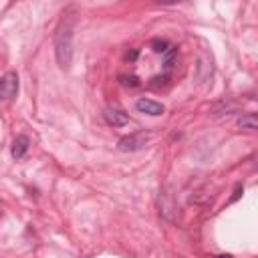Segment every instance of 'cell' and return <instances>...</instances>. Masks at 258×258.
Masks as SVG:
<instances>
[{"mask_svg":"<svg viewBox=\"0 0 258 258\" xmlns=\"http://www.w3.org/2000/svg\"><path fill=\"white\" fill-rule=\"evenodd\" d=\"M73 26L75 20L71 16L62 18L56 34H54V56L60 69H69L73 62V52H75V44H73Z\"/></svg>","mask_w":258,"mask_h":258,"instance_id":"cell-1","label":"cell"},{"mask_svg":"<svg viewBox=\"0 0 258 258\" xmlns=\"http://www.w3.org/2000/svg\"><path fill=\"white\" fill-rule=\"evenodd\" d=\"M175 212H177V204H175V196H173V189L171 185L163 187L159 191V214L163 220L171 222L175 218Z\"/></svg>","mask_w":258,"mask_h":258,"instance_id":"cell-2","label":"cell"},{"mask_svg":"<svg viewBox=\"0 0 258 258\" xmlns=\"http://www.w3.org/2000/svg\"><path fill=\"white\" fill-rule=\"evenodd\" d=\"M18 93V75L14 71L0 77V101H10Z\"/></svg>","mask_w":258,"mask_h":258,"instance_id":"cell-3","label":"cell"},{"mask_svg":"<svg viewBox=\"0 0 258 258\" xmlns=\"http://www.w3.org/2000/svg\"><path fill=\"white\" fill-rule=\"evenodd\" d=\"M145 143H147V135H145L143 131H137V133H131V135L121 137L119 143H117V147H119V151L129 153V151H139V149H143Z\"/></svg>","mask_w":258,"mask_h":258,"instance_id":"cell-4","label":"cell"},{"mask_svg":"<svg viewBox=\"0 0 258 258\" xmlns=\"http://www.w3.org/2000/svg\"><path fill=\"white\" fill-rule=\"evenodd\" d=\"M135 111H137V113H143V115H149V117H159V115H163L165 107H163L159 101L141 97V99L135 101Z\"/></svg>","mask_w":258,"mask_h":258,"instance_id":"cell-5","label":"cell"},{"mask_svg":"<svg viewBox=\"0 0 258 258\" xmlns=\"http://www.w3.org/2000/svg\"><path fill=\"white\" fill-rule=\"evenodd\" d=\"M103 119L111 127H123V125L129 123V115L123 109H119V107H107L103 111Z\"/></svg>","mask_w":258,"mask_h":258,"instance_id":"cell-6","label":"cell"},{"mask_svg":"<svg viewBox=\"0 0 258 258\" xmlns=\"http://www.w3.org/2000/svg\"><path fill=\"white\" fill-rule=\"evenodd\" d=\"M28 147H30V139H28V135L20 133V135H16V137H14V141H12L10 155H12L14 159H22V157L26 155Z\"/></svg>","mask_w":258,"mask_h":258,"instance_id":"cell-7","label":"cell"},{"mask_svg":"<svg viewBox=\"0 0 258 258\" xmlns=\"http://www.w3.org/2000/svg\"><path fill=\"white\" fill-rule=\"evenodd\" d=\"M238 129H246V131H256V117L254 113H248V115H242L238 121H236Z\"/></svg>","mask_w":258,"mask_h":258,"instance_id":"cell-8","label":"cell"},{"mask_svg":"<svg viewBox=\"0 0 258 258\" xmlns=\"http://www.w3.org/2000/svg\"><path fill=\"white\" fill-rule=\"evenodd\" d=\"M169 46H171V42L165 40V38H155V40H151V50L157 52V54H163Z\"/></svg>","mask_w":258,"mask_h":258,"instance_id":"cell-9","label":"cell"},{"mask_svg":"<svg viewBox=\"0 0 258 258\" xmlns=\"http://www.w3.org/2000/svg\"><path fill=\"white\" fill-rule=\"evenodd\" d=\"M169 79H171V75H163V73H159V75H155V77H151V79H149V87L159 89V87L167 85V83H169Z\"/></svg>","mask_w":258,"mask_h":258,"instance_id":"cell-10","label":"cell"},{"mask_svg":"<svg viewBox=\"0 0 258 258\" xmlns=\"http://www.w3.org/2000/svg\"><path fill=\"white\" fill-rule=\"evenodd\" d=\"M119 79H121V85H125V87H139V81H137V77H133V75H131V77H123V75H121Z\"/></svg>","mask_w":258,"mask_h":258,"instance_id":"cell-11","label":"cell"},{"mask_svg":"<svg viewBox=\"0 0 258 258\" xmlns=\"http://www.w3.org/2000/svg\"><path fill=\"white\" fill-rule=\"evenodd\" d=\"M242 191H244V187H242V185H236V189H234V196L230 198V204H232V202H236V200L242 196Z\"/></svg>","mask_w":258,"mask_h":258,"instance_id":"cell-12","label":"cell"},{"mask_svg":"<svg viewBox=\"0 0 258 258\" xmlns=\"http://www.w3.org/2000/svg\"><path fill=\"white\" fill-rule=\"evenodd\" d=\"M137 54H139L137 50H131V52H127V56H125V58H127V60H135V58H137Z\"/></svg>","mask_w":258,"mask_h":258,"instance_id":"cell-13","label":"cell"},{"mask_svg":"<svg viewBox=\"0 0 258 258\" xmlns=\"http://www.w3.org/2000/svg\"><path fill=\"white\" fill-rule=\"evenodd\" d=\"M214 258H232L230 254H220V256H214Z\"/></svg>","mask_w":258,"mask_h":258,"instance_id":"cell-14","label":"cell"}]
</instances>
